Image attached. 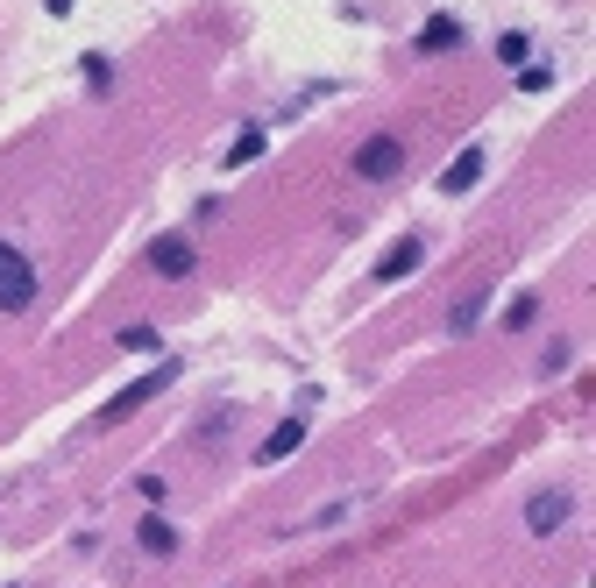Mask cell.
Wrapping results in <instances>:
<instances>
[{
    "mask_svg": "<svg viewBox=\"0 0 596 588\" xmlns=\"http://www.w3.org/2000/svg\"><path fill=\"white\" fill-rule=\"evenodd\" d=\"M29 305H36V270L22 248L0 241V312H29Z\"/></svg>",
    "mask_w": 596,
    "mask_h": 588,
    "instance_id": "cell-1",
    "label": "cell"
},
{
    "mask_svg": "<svg viewBox=\"0 0 596 588\" xmlns=\"http://www.w3.org/2000/svg\"><path fill=\"white\" fill-rule=\"evenodd\" d=\"M171 383H178V362H157L149 376H135L128 390H114V397H107V411H100V426H114V418H128V411H142L149 397H157V390H171Z\"/></svg>",
    "mask_w": 596,
    "mask_h": 588,
    "instance_id": "cell-2",
    "label": "cell"
},
{
    "mask_svg": "<svg viewBox=\"0 0 596 588\" xmlns=\"http://www.w3.org/2000/svg\"><path fill=\"white\" fill-rule=\"evenodd\" d=\"M398 171H405L398 135H362L355 142V178H398Z\"/></svg>",
    "mask_w": 596,
    "mask_h": 588,
    "instance_id": "cell-3",
    "label": "cell"
},
{
    "mask_svg": "<svg viewBox=\"0 0 596 588\" xmlns=\"http://www.w3.org/2000/svg\"><path fill=\"white\" fill-rule=\"evenodd\" d=\"M568 518H575V496H568V489H540V496L526 503V532H540V539L561 532Z\"/></svg>",
    "mask_w": 596,
    "mask_h": 588,
    "instance_id": "cell-4",
    "label": "cell"
},
{
    "mask_svg": "<svg viewBox=\"0 0 596 588\" xmlns=\"http://www.w3.org/2000/svg\"><path fill=\"white\" fill-rule=\"evenodd\" d=\"M298 447H306V418H284V426L256 447V461H263V468H277V461H291Z\"/></svg>",
    "mask_w": 596,
    "mask_h": 588,
    "instance_id": "cell-5",
    "label": "cell"
},
{
    "mask_svg": "<svg viewBox=\"0 0 596 588\" xmlns=\"http://www.w3.org/2000/svg\"><path fill=\"white\" fill-rule=\"evenodd\" d=\"M149 263H157L164 277H192V241H178V234H164L157 248H149Z\"/></svg>",
    "mask_w": 596,
    "mask_h": 588,
    "instance_id": "cell-6",
    "label": "cell"
},
{
    "mask_svg": "<svg viewBox=\"0 0 596 588\" xmlns=\"http://www.w3.org/2000/svg\"><path fill=\"white\" fill-rule=\"evenodd\" d=\"M476 178H483V149H462V156L440 171V192H469Z\"/></svg>",
    "mask_w": 596,
    "mask_h": 588,
    "instance_id": "cell-7",
    "label": "cell"
},
{
    "mask_svg": "<svg viewBox=\"0 0 596 588\" xmlns=\"http://www.w3.org/2000/svg\"><path fill=\"white\" fill-rule=\"evenodd\" d=\"M419 270V241H398L391 256H377V284H398V277H412Z\"/></svg>",
    "mask_w": 596,
    "mask_h": 588,
    "instance_id": "cell-8",
    "label": "cell"
},
{
    "mask_svg": "<svg viewBox=\"0 0 596 588\" xmlns=\"http://www.w3.org/2000/svg\"><path fill=\"white\" fill-rule=\"evenodd\" d=\"M455 43H462V22H447V15H433V22L419 29V50H426V57H440V50H455Z\"/></svg>",
    "mask_w": 596,
    "mask_h": 588,
    "instance_id": "cell-9",
    "label": "cell"
},
{
    "mask_svg": "<svg viewBox=\"0 0 596 588\" xmlns=\"http://www.w3.org/2000/svg\"><path fill=\"white\" fill-rule=\"evenodd\" d=\"M135 539H142V553H178V532H171V518H142V525H135Z\"/></svg>",
    "mask_w": 596,
    "mask_h": 588,
    "instance_id": "cell-10",
    "label": "cell"
},
{
    "mask_svg": "<svg viewBox=\"0 0 596 588\" xmlns=\"http://www.w3.org/2000/svg\"><path fill=\"white\" fill-rule=\"evenodd\" d=\"M263 149H270V135H263V128H242V142L228 149V171H242V163H256Z\"/></svg>",
    "mask_w": 596,
    "mask_h": 588,
    "instance_id": "cell-11",
    "label": "cell"
},
{
    "mask_svg": "<svg viewBox=\"0 0 596 588\" xmlns=\"http://www.w3.org/2000/svg\"><path fill=\"white\" fill-rule=\"evenodd\" d=\"M86 86H93V93H107V86H114V64H107L100 50H86Z\"/></svg>",
    "mask_w": 596,
    "mask_h": 588,
    "instance_id": "cell-12",
    "label": "cell"
},
{
    "mask_svg": "<svg viewBox=\"0 0 596 588\" xmlns=\"http://www.w3.org/2000/svg\"><path fill=\"white\" fill-rule=\"evenodd\" d=\"M497 57H504V64H526V57H533V43L511 29V36H497Z\"/></svg>",
    "mask_w": 596,
    "mask_h": 588,
    "instance_id": "cell-13",
    "label": "cell"
},
{
    "mask_svg": "<svg viewBox=\"0 0 596 588\" xmlns=\"http://www.w3.org/2000/svg\"><path fill=\"white\" fill-rule=\"evenodd\" d=\"M483 305H490V298H469V305H455V312H447V326H455V333H469V326L483 319Z\"/></svg>",
    "mask_w": 596,
    "mask_h": 588,
    "instance_id": "cell-14",
    "label": "cell"
},
{
    "mask_svg": "<svg viewBox=\"0 0 596 588\" xmlns=\"http://www.w3.org/2000/svg\"><path fill=\"white\" fill-rule=\"evenodd\" d=\"M518 86H526V93H547L554 71H547V64H526V71H518Z\"/></svg>",
    "mask_w": 596,
    "mask_h": 588,
    "instance_id": "cell-15",
    "label": "cell"
},
{
    "mask_svg": "<svg viewBox=\"0 0 596 588\" xmlns=\"http://www.w3.org/2000/svg\"><path fill=\"white\" fill-rule=\"evenodd\" d=\"M121 348H135V355H149V348H157V333H149V326H128V333H121Z\"/></svg>",
    "mask_w": 596,
    "mask_h": 588,
    "instance_id": "cell-16",
    "label": "cell"
},
{
    "mask_svg": "<svg viewBox=\"0 0 596 588\" xmlns=\"http://www.w3.org/2000/svg\"><path fill=\"white\" fill-rule=\"evenodd\" d=\"M504 319H511V326H533V319H540V305H533V298H511V312H504Z\"/></svg>",
    "mask_w": 596,
    "mask_h": 588,
    "instance_id": "cell-17",
    "label": "cell"
},
{
    "mask_svg": "<svg viewBox=\"0 0 596 588\" xmlns=\"http://www.w3.org/2000/svg\"><path fill=\"white\" fill-rule=\"evenodd\" d=\"M43 8H50V15H71V0H43Z\"/></svg>",
    "mask_w": 596,
    "mask_h": 588,
    "instance_id": "cell-18",
    "label": "cell"
}]
</instances>
